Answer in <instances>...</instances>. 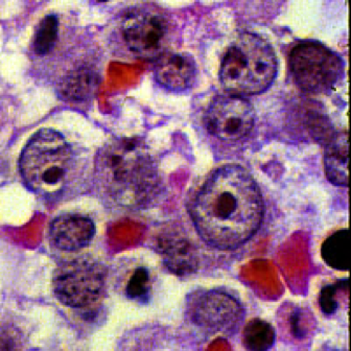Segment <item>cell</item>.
<instances>
[{"label": "cell", "mask_w": 351, "mask_h": 351, "mask_svg": "<svg viewBox=\"0 0 351 351\" xmlns=\"http://www.w3.org/2000/svg\"><path fill=\"white\" fill-rule=\"evenodd\" d=\"M263 195L244 167L227 165L203 183L191 207L197 234L213 248L230 250L244 245L261 227Z\"/></svg>", "instance_id": "6da1fadb"}, {"label": "cell", "mask_w": 351, "mask_h": 351, "mask_svg": "<svg viewBox=\"0 0 351 351\" xmlns=\"http://www.w3.org/2000/svg\"><path fill=\"white\" fill-rule=\"evenodd\" d=\"M95 178L113 204L130 210L145 208L160 193L158 165L141 139L115 138L106 143L95 160Z\"/></svg>", "instance_id": "7a4b0ae2"}, {"label": "cell", "mask_w": 351, "mask_h": 351, "mask_svg": "<svg viewBox=\"0 0 351 351\" xmlns=\"http://www.w3.org/2000/svg\"><path fill=\"white\" fill-rule=\"evenodd\" d=\"M75 163V154L63 135L55 130L42 129L22 151L19 169L33 193L51 199L65 189Z\"/></svg>", "instance_id": "3957f363"}, {"label": "cell", "mask_w": 351, "mask_h": 351, "mask_svg": "<svg viewBox=\"0 0 351 351\" xmlns=\"http://www.w3.org/2000/svg\"><path fill=\"white\" fill-rule=\"evenodd\" d=\"M277 59L270 44L256 34L245 33L232 42L221 66L225 90L235 97L259 95L276 77Z\"/></svg>", "instance_id": "277c9868"}, {"label": "cell", "mask_w": 351, "mask_h": 351, "mask_svg": "<svg viewBox=\"0 0 351 351\" xmlns=\"http://www.w3.org/2000/svg\"><path fill=\"white\" fill-rule=\"evenodd\" d=\"M119 37L133 57L145 61H158L173 53L178 41L177 27L160 8L141 5L121 17Z\"/></svg>", "instance_id": "5b68a950"}, {"label": "cell", "mask_w": 351, "mask_h": 351, "mask_svg": "<svg viewBox=\"0 0 351 351\" xmlns=\"http://www.w3.org/2000/svg\"><path fill=\"white\" fill-rule=\"evenodd\" d=\"M291 75L301 90L326 95L344 73V63L335 51L319 42H302L289 56Z\"/></svg>", "instance_id": "8992f818"}, {"label": "cell", "mask_w": 351, "mask_h": 351, "mask_svg": "<svg viewBox=\"0 0 351 351\" xmlns=\"http://www.w3.org/2000/svg\"><path fill=\"white\" fill-rule=\"evenodd\" d=\"M105 285V268L87 257L64 261L53 273V294L62 304L71 308H84L97 302Z\"/></svg>", "instance_id": "52a82bcc"}, {"label": "cell", "mask_w": 351, "mask_h": 351, "mask_svg": "<svg viewBox=\"0 0 351 351\" xmlns=\"http://www.w3.org/2000/svg\"><path fill=\"white\" fill-rule=\"evenodd\" d=\"M191 322L210 334L234 332L244 317V308L232 295L224 291L195 292L187 301Z\"/></svg>", "instance_id": "ba28073f"}, {"label": "cell", "mask_w": 351, "mask_h": 351, "mask_svg": "<svg viewBox=\"0 0 351 351\" xmlns=\"http://www.w3.org/2000/svg\"><path fill=\"white\" fill-rule=\"evenodd\" d=\"M255 123L252 106L243 97L221 95L215 97L204 115L209 134L226 143L248 136Z\"/></svg>", "instance_id": "9c48e42d"}, {"label": "cell", "mask_w": 351, "mask_h": 351, "mask_svg": "<svg viewBox=\"0 0 351 351\" xmlns=\"http://www.w3.org/2000/svg\"><path fill=\"white\" fill-rule=\"evenodd\" d=\"M95 234L93 219L77 213H66L53 219L49 229L53 244L60 250L79 251L90 244Z\"/></svg>", "instance_id": "30bf717a"}, {"label": "cell", "mask_w": 351, "mask_h": 351, "mask_svg": "<svg viewBox=\"0 0 351 351\" xmlns=\"http://www.w3.org/2000/svg\"><path fill=\"white\" fill-rule=\"evenodd\" d=\"M154 77L167 90L184 93L197 82V66L189 53L173 51L156 62Z\"/></svg>", "instance_id": "8fae6325"}, {"label": "cell", "mask_w": 351, "mask_h": 351, "mask_svg": "<svg viewBox=\"0 0 351 351\" xmlns=\"http://www.w3.org/2000/svg\"><path fill=\"white\" fill-rule=\"evenodd\" d=\"M158 246L165 267L173 274L184 276L197 270V252L186 237L176 233L165 234L159 239Z\"/></svg>", "instance_id": "7c38bea8"}, {"label": "cell", "mask_w": 351, "mask_h": 351, "mask_svg": "<svg viewBox=\"0 0 351 351\" xmlns=\"http://www.w3.org/2000/svg\"><path fill=\"white\" fill-rule=\"evenodd\" d=\"M324 167L327 179L337 186L348 185L349 143L347 133H337L324 145Z\"/></svg>", "instance_id": "4fadbf2b"}, {"label": "cell", "mask_w": 351, "mask_h": 351, "mask_svg": "<svg viewBox=\"0 0 351 351\" xmlns=\"http://www.w3.org/2000/svg\"><path fill=\"white\" fill-rule=\"evenodd\" d=\"M99 83V77L95 69L81 66L64 77L59 93L65 101L82 103L93 95Z\"/></svg>", "instance_id": "5bb4252c"}, {"label": "cell", "mask_w": 351, "mask_h": 351, "mask_svg": "<svg viewBox=\"0 0 351 351\" xmlns=\"http://www.w3.org/2000/svg\"><path fill=\"white\" fill-rule=\"evenodd\" d=\"M321 256L329 268L346 272L351 266L350 234L348 229H341L329 235L321 247Z\"/></svg>", "instance_id": "9a60e30c"}, {"label": "cell", "mask_w": 351, "mask_h": 351, "mask_svg": "<svg viewBox=\"0 0 351 351\" xmlns=\"http://www.w3.org/2000/svg\"><path fill=\"white\" fill-rule=\"evenodd\" d=\"M134 351H191L182 339L165 327H152L135 335Z\"/></svg>", "instance_id": "2e32d148"}, {"label": "cell", "mask_w": 351, "mask_h": 351, "mask_svg": "<svg viewBox=\"0 0 351 351\" xmlns=\"http://www.w3.org/2000/svg\"><path fill=\"white\" fill-rule=\"evenodd\" d=\"M276 335L272 325L255 318L249 321L243 330V344L249 351H269L275 343Z\"/></svg>", "instance_id": "e0dca14e"}, {"label": "cell", "mask_w": 351, "mask_h": 351, "mask_svg": "<svg viewBox=\"0 0 351 351\" xmlns=\"http://www.w3.org/2000/svg\"><path fill=\"white\" fill-rule=\"evenodd\" d=\"M59 32V22L53 15H47L40 21L35 32L33 49L38 56H45L55 47Z\"/></svg>", "instance_id": "ac0fdd59"}, {"label": "cell", "mask_w": 351, "mask_h": 351, "mask_svg": "<svg viewBox=\"0 0 351 351\" xmlns=\"http://www.w3.org/2000/svg\"><path fill=\"white\" fill-rule=\"evenodd\" d=\"M153 292V276L145 267H138L130 275L125 285L128 298L139 302H147Z\"/></svg>", "instance_id": "d6986e66"}, {"label": "cell", "mask_w": 351, "mask_h": 351, "mask_svg": "<svg viewBox=\"0 0 351 351\" xmlns=\"http://www.w3.org/2000/svg\"><path fill=\"white\" fill-rule=\"evenodd\" d=\"M307 119H308L307 125L310 127L311 134L323 145H327L336 136L337 132L325 117L318 113H310L307 115Z\"/></svg>", "instance_id": "ffe728a7"}, {"label": "cell", "mask_w": 351, "mask_h": 351, "mask_svg": "<svg viewBox=\"0 0 351 351\" xmlns=\"http://www.w3.org/2000/svg\"><path fill=\"white\" fill-rule=\"evenodd\" d=\"M341 282L335 283V285H326L321 290L320 296H319V304H320L321 311L325 315H334L339 308V290H340Z\"/></svg>", "instance_id": "44dd1931"}, {"label": "cell", "mask_w": 351, "mask_h": 351, "mask_svg": "<svg viewBox=\"0 0 351 351\" xmlns=\"http://www.w3.org/2000/svg\"><path fill=\"white\" fill-rule=\"evenodd\" d=\"M308 315L302 308H295L290 315L291 332L293 336L298 339L304 338L308 332Z\"/></svg>", "instance_id": "7402d4cb"}, {"label": "cell", "mask_w": 351, "mask_h": 351, "mask_svg": "<svg viewBox=\"0 0 351 351\" xmlns=\"http://www.w3.org/2000/svg\"><path fill=\"white\" fill-rule=\"evenodd\" d=\"M21 348L20 336L14 328L0 330V351H19Z\"/></svg>", "instance_id": "603a6c76"}]
</instances>
